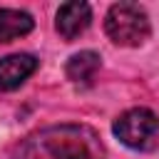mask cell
<instances>
[{
  "mask_svg": "<svg viewBox=\"0 0 159 159\" xmlns=\"http://www.w3.org/2000/svg\"><path fill=\"white\" fill-rule=\"evenodd\" d=\"M47 159H102V147L87 127H55L42 137Z\"/></svg>",
  "mask_w": 159,
  "mask_h": 159,
  "instance_id": "1",
  "label": "cell"
},
{
  "mask_svg": "<svg viewBox=\"0 0 159 159\" xmlns=\"http://www.w3.org/2000/svg\"><path fill=\"white\" fill-rule=\"evenodd\" d=\"M104 30L114 45L134 47L149 37V20L137 2H117L107 12Z\"/></svg>",
  "mask_w": 159,
  "mask_h": 159,
  "instance_id": "2",
  "label": "cell"
},
{
  "mask_svg": "<svg viewBox=\"0 0 159 159\" xmlns=\"http://www.w3.org/2000/svg\"><path fill=\"white\" fill-rule=\"evenodd\" d=\"M114 134L122 144L147 152L159 139V117L147 107H134L114 122Z\"/></svg>",
  "mask_w": 159,
  "mask_h": 159,
  "instance_id": "3",
  "label": "cell"
},
{
  "mask_svg": "<svg viewBox=\"0 0 159 159\" xmlns=\"http://www.w3.org/2000/svg\"><path fill=\"white\" fill-rule=\"evenodd\" d=\"M89 17H92V10L87 2H65L60 5L57 10V32L65 37V40H75L77 35H82L89 25Z\"/></svg>",
  "mask_w": 159,
  "mask_h": 159,
  "instance_id": "4",
  "label": "cell"
},
{
  "mask_svg": "<svg viewBox=\"0 0 159 159\" xmlns=\"http://www.w3.org/2000/svg\"><path fill=\"white\" fill-rule=\"evenodd\" d=\"M37 70V60L32 55H7L0 60V92L20 87Z\"/></svg>",
  "mask_w": 159,
  "mask_h": 159,
  "instance_id": "5",
  "label": "cell"
},
{
  "mask_svg": "<svg viewBox=\"0 0 159 159\" xmlns=\"http://www.w3.org/2000/svg\"><path fill=\"white\" fill-rule=\"evenodd\" d=\"M32 17L25 10H10L2 7L0 10V42H12L22 35H27L32 30Z\"/></svg>",
  "mask_w": 159,
  "mask_h": 159,
  "instance_id": "6",
  "label": "cell"
},
{
  "mask_svg": "<svg viewBox=\"0 0 159 159\" xmlns=\"http://www.w3.org/2000/svg\"><path fill=\"white\" fill-rule=\"evenodd\" d=\"M97 70H99V55L97 52H77V55H72L70 57V62H67V77L72 80V82H80V84H89L92 80H94V75H97Z\"/></svg>",
  "mask_w": 159,
  "mask_h": 159,
  "instance_id": "7",
  "label": "cell"
}]
</instances>
